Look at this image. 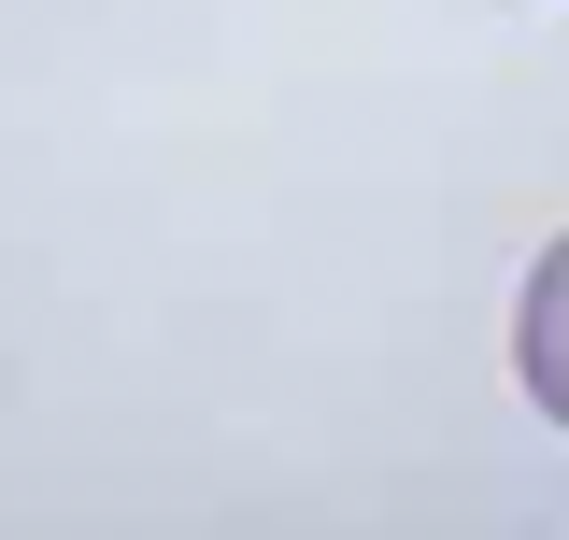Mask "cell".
I'll use <instances>...</instances> for the list:
<instances>
[{"instance_id": "1", "label": "cell", "mask_w": 569, "mask_h": 540, "mask_svg": "<svg viewBox=\"0 0 569 540\" xmlns=\"http://www.w3.org/2000/svg\"><path fill=\"white\" fill-rule=\"evenodd\" d=\"M512 370H527V399H541V427H569V228L541 242V270H527V299H512Z\"/></svg>"}]
</instances>
